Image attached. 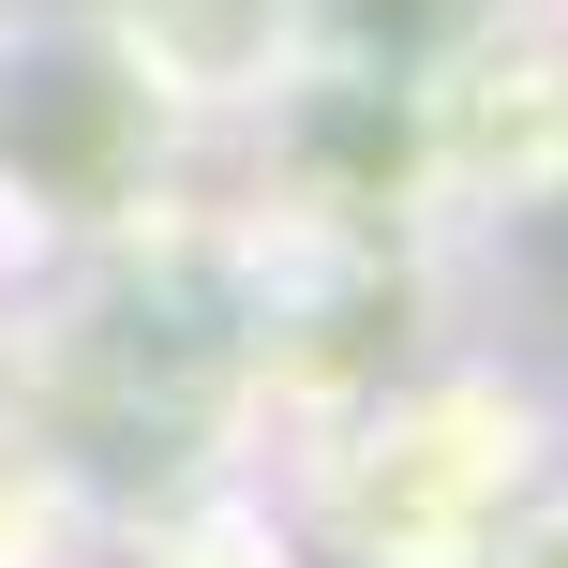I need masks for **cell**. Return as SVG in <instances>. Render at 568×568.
Returning <instances> with one entry per match:
<instances>
[{
	"label": "cell",
	"instance_id": "cell-1",
	"mask_svg": "<svg viewBox=\"0 0 568 568\" xmlns=\"http://www.w3.org/2000/svg\"><path fill=\"white\" fill-rule=\"evenodd\" d=\"M568 464V389L494 344H434L314 449V568H479L494 524Z\"/></svg>",
	"mask_w": 568,
	"mask_h": 568
},
{
	"label": "cell",
	"instance_id": "cell-2",
	"mask_svg": "<svg viewBox=\"0 0 568 568\" xmlns=\"http://www.w3.org/2000/svg\"><path fill=\"white\" fill-rule=\"evenodd\" d=\"M404 105V180H419V225H539L568 210V16L524 0L479 45H449L434 75L389 90Z\"/></svg>",
	"mask_w": 568,
	"mask_h": 568
},
{
	"label": "cell",
	"instance_id": "cell-3",
	"mask_svg": "<svg viewBox=\"0 0 568 568\" xmlns=\"http://www.w3.org/2000/svg\"><path fill=\"white\" fill-rule=\"evenodd\" d=\"M135 90L180 120V135H240V120H284L314 75H329V0H75Z\"/></svg>",
	"mask_w": 568,
	"mask_h": 568
},
{
	"label": "cell",
	"instance_id": "cell-4",
	"mask_svg": "<svg viewBox=\"0 0 568 568\" xmlns=\"http://www.w3.org/2000/svg\"><path fill=\"white\" fill-rule=\"evenodd\" d=\"M494 16H524V0H329V75L404 90V75H434L449 45H479Z\"/></svg>",
	"mask_w": 568,
	"mask_h": 568
},
{
	"label": "cell",
	"instance_id": "cell-5",
	"mask_svg": "<svg viewBox=\"0 0 568 568\" xmlns=\"http://www.w3.org/2000/svg\"><path fill=\"white\" fill-rule=\"evenodd\" d=\"M479 568H568V464H554L539 494H524L509 524H494V554H479Z\"/></svg>",
	"mask_w": 568,
	"mask_h": 568
},
{
	"label": "cell",
	"instance_id": "cell-6",
	"mask_svg": "<svg viewBox=\"0 0 568 568\" xmlns=\"http://www.w3.org/2000/svg\"><path fill=\"white\" fill-rule=\"evenodd\" d=\"M554 16H568V0H554Z\"/></svg>",
	"mask_w": 568,
	"mask_h": 568
}]
</instances>
